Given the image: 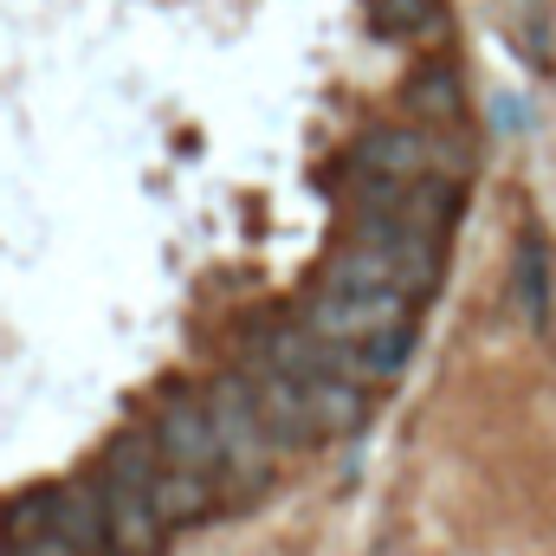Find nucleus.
<instances>
[{
    "label": "nucleus",
    "mask_w": 556,
    "mask_h": 556,
    "mask_svg": "<svg viewBox=\"0 0 556 556\" xmlns=\"http://www.w3.org/2000/svg\"><path fill=\"white\" fill-rule=\"evenodd\" d=\"M324 285H356V291H402V298H427L433 285L420 273H408L402 260H389V253H376V247H356V240H343L330 260H324Z\"/></svg>",
    "instance_id": "423d86ee"
},
{
    "label": "nucleus",
    "mask_w": 556,
    "mask_h": 556,
    "mask_svg": "<svg viewBox=\"0 0 556 556\" xmlns=\"http://www.w3.org/2000/svg\"><path fill=\"white\" fill-rule=\"evenodd\" d=\"M0 556H26V551H20V544H13V538H0Z\"/></svg>",
    "instance_id": "2eb2a0df"
},
{
    "label": "nucleus",
    "mask_w": 556,
    "mask_h": 556,
    "mask_svg": "<svg viewBox=\"0 0 556 556\" xmlns=\"http://www.w3.org/2000/svg\"><path fill=\"white\" fill-rule=\"evenodd\" d=\"M104 492V525H111V556H162V511L149 498V485H117V479H98Z\"/></svg>",
    "instance_id": "39448f33"
},
{
    "label": "nucleus",
    "mask_w": 556,
    "mask_h": 556,
    "mask_svg": "<svg viewBox=\"0 0 556 556\" xmlns=\"http://www.w3.org/2000/svg\"><path fill=\"white\" fill-rule=\"evenodd\" d=\"M20 551H26V556H78L59 531H52V525H46V531H33V538H20Z\"/></svg>",
    "instance_id": "4468645a"
},
{
    "label": "nucleus",
    "mask_w": 556,
    "mask_h": 556,
    "mask_svg": "<svg viewBox=\"0 0 556 556\" xmlns=\"http://www.w3.org/2000/svg\"><path fill=\"white\" fill-rule=\"evenodd\" d=\"M253 389H260V415L273 427L278 446H304V440H317V420H311V402H304V382L298 376H285L273 363H260L253 369Z\"/></svg>",
    "instance_id": "6e6552de"
},
{
    "label": "nucleus",
    "mask_w": 556,
    "mask_h": 556,
    "mask_svg": "<svg viewBox=\"0 0 556 556\" xmlns=\"http://www.w3.org/2000/svg\"><path fill=\"white\" fill-rule=\"evenodd\" d=\"M149 498H155V511H162V525H168V531H175V525H201V518L220 505L214 479H207V472H181V466H162Z\"/></svg>",
    "instance_id": "9b49d317"
},
{
    "label": "nucleus",
    "mask_w": 556,
    "mask_h": 556,
    "mask_svg": "<svg viewBox=\"0 0 556 556\" xmlns=\"http://www.w3.org/2000/svg\"><path fill=\"white\" fill-rule=\"evenodd\" d=\"M402 98H408V117H415V124H433V130H453V124L466 117V85H459V65H453V59L415 65L408 85H402Z\"/></svg>",
    "instance_id": "0eeeda50"
},
{
    "label": "nucleus",
    "mask_w": 556,
    "mask_h": 556,
    "mask_svg": "<svg viewBox=\"0 0 556 556\" xmlns=\"http://www.w3.org/2000/svg\"><path fill=\"white\" fill-rule=\"evenodd\" d=\"M511 304L525 311V324H544V317H551V260H544V240H538V233L518 247V266H511Z\"/></svg>",
    "instance_id": "f8f14e48"
},
{
    "label": "nucleus",
    "mask_w": 556,
    "mask_h": 556,
    "mask_svg": "<svg viewBox=\"0 0 556 556\" xmlns=\"http://www.w3.org/2000/svg\"><path fill=\"white\" fill-rule=\"evenodd\" d=\"M52 531H59L78 556H111L104 492H98V485H52Z\"/></svg>",
    "instance_id": "1a4fd4ad"
},
{
    "label": "nucleus",
    "mask_w": 556,
    "mask_h": 556,
    "mask_svg": "<svg viewBox=\"0 0 556 556\" xmlns=\"http://www.w3.org/2000/svg\"><path fill=\"white\" fill-rule=\"evenodd\" d=\"M369 26L382 39H427L446 26V0H369Z\"/></svg>",
    "instance_id": "ddd939ff"
},
{
    "label": "nucleus",
    "mask_w": 556,
    "mask_h": 556,
    "mask_svg": "<svg viewBox=\"0 0 556 556\" xmlns=\"http://www.w3.org/2000/svg\"><path fill=\"white\" fill-rule=\"evenodd\" d=\"M298 324L311 337H324V343L356 350V343H369V337H382L395 324H415V298H402V291H356V285H317L298 304Z\"/></svg>",
    "instance_id": "7ed1b4c3"
},
{
    "label": "nucleus",
    "mask_w": 556,
    "mask_h": 556,
    "mask_svg": "<svg viewBox=\"0 0 556 556\" xmlns=\"http://www.w3.org/2000/svg\"><path fill=\"white\" fill-rule=\"evenodd\" d=\"M207 408L220 427V453H227V479L240 492H260L278 472V440L266 415H260V389H253V369H227L214 389H207Z\"/></svg>",
    "instance_id": "f03ea898"
},
{
    "label": "nucleus",
    "mask_w": 556,
    "mask_h": 556,
    "mask_svg": "<svg viewBox=\"0 0 556 556\" xmlns=\"http://www.w3.org/2000/svg\"><path fill=\"white\" fill-rule=\"evenodd\" d=\"M155 446H162V466H181V472H207L220 479L227 472V453H220V427L207 395H168L162 415H155Z\"/></svg>",
    "instance_id": "20e7f679"
},
{
    "label": "nucleus",
    "mask_w": 556,
    "mask_h": 556,
    "mask_svg": "<svg viewBox=\"0 0 556 556\" xmlns=\"http://www.w3.org/2000/svg\"><path fill=\"white\" fill-rule=\"evenodd\" d=\"M304 402H311V420H317V440L356 433L363 415H369V395L350 376H304Z\"/></svg>",
    "instance_id": "9d476101"
},
{
    "label": "nucleus",
    "mask_w": 556,
    "mask_h": 556,
    "mask_svg": "<svg viewBox=\"0 0 556 556\" xmlns=\"http://www.w3.org/2000/svg\"><path fill=\"white\" fill-rule=\"evenodd\" d=\"M356 175L363 181H427V175H446V181H466L472 175V149L453 142L433 124H382L356 142Z\"/></svg>",
    "instance_id": "f257e3e1"
}]
</instances>
